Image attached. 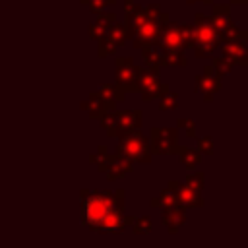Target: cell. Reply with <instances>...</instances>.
Here are the masks:
<instances>
[{"label":"cell","mask_w":248,"mask_h":248,"mask_svg":"<svg viewBox=\"0 0 248 248\" xmlns=\"http://www.w3.org/2000/svg\"><path fill=\"white\" fill-rule=\"evenodd\" d=\"M81 221L85 227L99 232H120L132 223V217L122 215V203L107 192H83Z\"/></svg>","instance_id":"obj_1"},{"label":"cell","mask_w":248,"mask_h":248,"mask_svg":"<svg viewBox=\"0 0 248 248\" xmlns=\"http://www.w3.org/2000/svg\"><path fill=\"white\" fill-rule=\"evenodd\" d=\"M184 219H186V215L180 207H169L163 213V221H165L169 232H176L180 229V225L184 223Z\"/></svg>","instance_id":"obj_2"},{"label":"cell","mask_w":248,"mask_h":248,"mask_svg":"<svg viewBox=\"0 0 248 248\" xmlns=\"http://www.w3.org/2000/svg\"><path fill=\"white\" fill-rule=\"evenodd\" d=\"M132 231L136 232V234H145V232H149L151 231V219L149 217H140V219H136L134 221V225H132Z\"/></svg>","instance_id":"obj_3"}]
</instances>
